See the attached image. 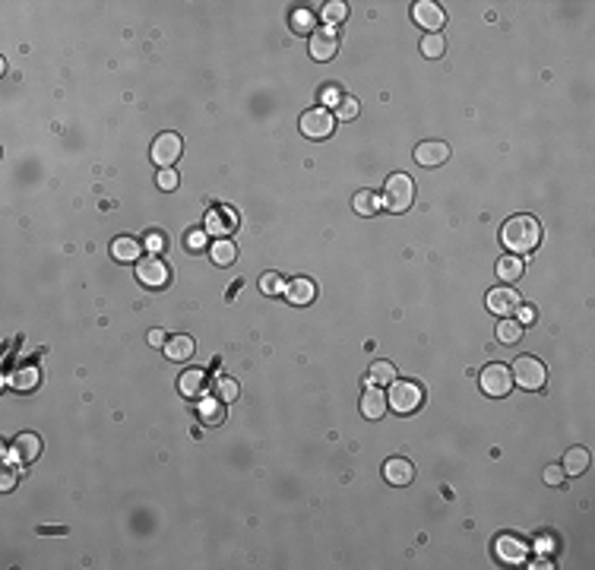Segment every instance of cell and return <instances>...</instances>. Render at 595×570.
Listing matches in <instances>:
<instances>
[{"label": "cell", "mask_w": 595, "mask_h": 570, "mask_svg": "<svg viewBox=\"0 0 595 570\" xmlns=\"http://www.w3.org/2000/svg\"><path fill=\"white\" fill-rule=\"evenodd\" d=\"M501 241L510 247L513 254H529L539 247L541 241V225L532 216H513L504 222L501 229Z\"/></svg>", "instance_id": "obj_1"}, {"label": "cell", "mask_w": 595, "mask_h": 570, "mask_svg": "<svg viewBox=\"0 0 595 570\" xmlns=\"http://www.w3.org/2000/svg\"><path fill=\"white\" fill-rule=\"evenodd\" d=\"M424 403V386L415 384V380H399L396 377L389 384V393H386V406H393L399 415H412L418 412Z\"/></svg>", "instance_id": "obj_2"}, {"label": "cell", "mask_w": 595, "mask_h": 570, "mask_svg": "<svg viewBox=\"0 0 595 570\" xmlns=\"http://www.w3.org/2000/svg\"><path fill=\"white\" fill-rule=\"evenodd\" d=\"M415 200V181L409 174H393L384 187V203L389 213H406Z\"/></svg>", "instance_id": "obj_3"}, {"label": "cell", "mask_w": 595, "mask_h": 570, "mask_svg": "<svg viewBox=\"0 0 595 570\" xmlns=\"http://www.w3.org/2000/svg\"><path fill=\"white\" fill-rule=\"evenodd\" d=\"M510 374H513V380H516L519 386H523V390H541V386H545V380H548V368L539 361V358L523 355V358H516V361H513Z\"/></svg>", "instance_id": "obj_4"}, {"label": "cell", "mask_w": 595, "mask_h": 570, "mask_svg": "<svg viewBox=\"0 0 595 570\" xmlns=\"http://www.w3.org/2000/svg\"><path fill=\"white\" fill-rule=\"evenodd\" d=\"M136 279L146 285V289H165L171 282V266L159 257V254H149V257L136 260Z\"/></svg>", "instance_id": "obj_5"}, {"label": "cell", "mask_w": 595, "mask_h": 570, "mask_svg": "<svg viewBox=\"0 0 595 570\" xmlns=\"http://www.w3.org/2000/svg\"><path fill=\"white\" fill-rule=\"evenodd\" d=\"M333 111H326V108H311V111L301 114V134L311 136V140H326L329 134H333Z\"/></svg>", "instance_id": "obj_6"}, {"label": "cell", "mask_w": 595, "mask_h": 570, "mask_svg": "<svg viewBox=\"0 0 595 570\" xmlns=\"http://www.w3.org/2000/svg\"><path fill=\"white\" fill-rule=\"evenodd\" d=\"M481 390L488 393V396H506V393L513 390V374L506 364H488V368L481 371Z\"/></svg>", "instance_id": "obj_7"}, {"label": "cell", "mask_w": 595, "mask_h": 570, "mask_svg": "<svg viewBox=\"0 0 595 570\" xmlns=\"http://www.w3.org/2000/svg\"><path fill=\"white\" fill-rule=\"evenodd\" d=\"M412 19L424 29V35H428V32H440V29H444L446 13H444L440 4H434V0H418V4L412 6Z\"/></svg>", "instance_id": "obj_8"}, {"label": "cell", "mask_w": 595, "mask_h": 570, "mask_svg": "<svg viewBox=\"0 0 595 570\" xmlns=\"http://www.w3.org/2000/svg\"><path fill=\"white\" fill-rule=\"evenodd\" d=\"M181 149H184V143L178 134H159L156 140H152V162L161 168H171L181 159Z\"/></svg>", "instance_id": "obj_9"}, {"label": "cell", "mask_w": 595, "mask_h": 570, "mask_svg": "<svg viewBox=\"0 0 595 570\" xmlns=\"http://www.w3.org/2000/svg\"><path fill=\"white\" fill-rule=\"evenodd\" d=\"M234 229H238V213L234 209L219 206L206 213V235H216V241L225 235H234Z\"/></svg>", "instance_id": "obj_10"}, {"label": "cell", "mask_w": 595, "mask_h": 570, "mask_svg": "<svg viewBox=\"0 0 595 570\" xmlns=\"http://www.w3.org/2000/svg\"><path fill=\"white\" fill-rule=\"evenodd\" d=\"M516 308H519V291L516 289H510V285H497V289L488 291V311H494L497 317H510Z\"/></svg>", "instance_id": "obj_11"}, {"label": "cell", "mask_w": 595, "mask_h": 570, "mask_svg": "<svg viewBox=\"0 0 595 570\" xmlns=\"http://www.w3.org/2000/svg\"><path fill=\"white\" fill-rule=\"evenodd\" d=\"M450 159V146L444 140H424L415 146V162L424 165V168H437Z\"/></svg>", "instance_id": "obj_12"}, {"label": "cell", "mask_w": 595, "mask_h": 570, "mask_svg": "<svg viewBox=\"0 0 595 570\" xmlns=\"http://www.w3.org/2000/svg\"><path fill=\"white\" fill-rule=\"evenodd\" d=\"M336 51H339V35L333 32V29H317V32L311 35V57L314 61H333Z\"/></svg>", "instance_id": "obj_13"}, {"label": "cell", "mask_w": 595, "mask_h": 570, "mask_svg": "<svg viewBox=\"0 0 595 570\" xmlns=\"http://www.w3.org/2000/svg\"><path fill=\"white\" fill-rule=\"evenodd\" d=\"M494 551H497V558H501L504 564H523L526 554H529V545L523 542V539H516V536H501V539H497V545H494Z\"/></svg>", "instance_id": "obj_14"}, {"label": "cell", "mask_w": 595, "mask_h": 570, "mask_svg": "<svg viewBox=\"0 0 595 570\" xmlns=\"http://www.w3.org/2000/svg\"><path fill=\"white\" fill-rule=\"evenodd\" d=\"M384 475H386L389 485L406 488V485H412V479H415V466L409 463L406 456H393L384 463Z\"/></svg>", "instance_id": "obj_15"}, {"label": "cell", "mask_w": 595, "mask_h": 570, "mask_svg": "<svg viewBox=\"0 0 595 570\" xmlns=\"http://www.w3.org/2000/svg\"><path fill=\"white\" fill-rule=\"evenodd\" d=\"M194 352H196V342H194V336H187V333H178L165 342V355L171 358V361H190Z\"/></svg>", "instance_id": "obj_16"}, {"label": "cell", "mask_w": 595, "mask_h": 570, "mask_svg": "<svg viewBox=\"0 0 595 570\" xmlns=\"http://www.w3.org/2000/svg\"><path fill=\"white\" fill-rule=\"evenodd\" d=\"M13 456H16L19 463H35V459L41 456V437L39 434H19L16 441H13Z\"/></svg>", "instance_id": "obj_17"}, {"label": "cell", "mask_w": 595, "mask_h": 570, "mask_svg": "<svg viewBox=\"0 0 595 570\" xmlns=\"http://www.w3.org/2000/svg\"><path fill=\"white\" fill-rule=\"evenodd\" d=\"M314 295H317V285L311 279H304V276H298V279H291L285 285V298H289L291 304H311Z\"/></svg>", "instance_id": "obj_18"}, {"label": "cell", "mask_w": 595, "mask_h": 570, "mask_svg": "<svg viewBox=\"0 0 595 570\" xmlns=\"http://www.w3.org/2000/svg\"><path fill=\"white\" fill-rule=\"evenodd\" d=\"M111 257L121 260V263H136L139 257H143V244H139L136 238H130V235H121L111 244Z\"/></svg>", "instance_id": "obj_19"}, {"label": "cell", "mask_w": 595, "mask_h": 570, "mask_svg": "<svg viewBox=\"0 0 595 570\" xmlns=\"http://www.w3.org/2000/svg\"><path fill=\"white\" fill-rule=\"evenodd\" d=\"M384 412H386V393H380L377 386L364 390V396H361V415H364V419L377 421Z\"/></svg>", "instance_id": "obj_20"}, {"label": "cell", "mask_w": 595, "mask_h": 570, "mask_svg": "<svg viewBox=\"0 0 595 570\" xmlns=\"http://www.w3.org/2000/svg\"><path fill=\"white\" fill-rule=\"evenodd\" d=\"M523 273H526V260L516 257V254H506V257L497 260V276H501L504 282H516Z\"/></svg>", "instance_id": "obj_21"}, {"label": "cell", "mask_w": 595, "mask_h": 570, "mask_svg": "<svg viewBox=\"0 0 595 570\" xmlns=\"http://www.w3.org/2000/svg\"><path fill=\"white\" fill-rule=\"evenodd\" d=\"M564 475H583L589 469V450L586 447H573L567 450V456H564Z\"/></svg>", "instance_id": "obj_22"}, {"label": "cell", "mask_w": 595, "mask_h": 570, "mask_svg": "<svg viewBox=\"0 0 595 570\" xmlns=\"http://www.w3.org/2000/svg\"><path fill=\"white\" fill-rule=\"evenodd\" d=\"M351 206H355L358 216H374L380 209V196L374 194V190H358V194L351 196Z\"/></svg>", "instance_id": "obj_23"}, {"label": "cell", "mask_w": 595, "mask_h": 570, "mask_svg": "<svg viewBox=\"0 0 595 570\" xmlns=\"http://www.w3.org/2000/svg\"><path fill=\"white\" fill-rule=\"evenodd\" d=\"M209 254H212V263H216V266H231L234 257H238V247H234L229 238H219Z\"/></svg>", "instance_id": "obj_24"}, {"label": "cell", "mask_w": 595, "mask_h": 570, "mask_svg": "<svg viewBox=\"0 0 595 570\" xmlns=\"http://www.w3.org/2000/svg\"><path fill=\"white\" fill-rule=\"evenodd\" d=\"M200 421H203V425H222V421H225L222 399H203V403H200Z\"/></svg>", "instance_id": "obj_25"}, {"label": "cell", "mask_w": 595, "mask_h": 570, "mask_svg": "<svg viewBox=\"0 0 595 570\" xmlns=\"http://www.w3.org/2000/svg\"><path fill=\"white\" fill-rule=\"evenodd\" d=\"M393 380H396L393 361H374V364H371V377H367V384H374V386H389Z\"/></svg>", "instance_id": "obj_26"}, {"label": "cell", "mask_w": 595, "mask_h": 570, "mask_svg": "<svg viewBox=\"0 0 595 570\" xmlns=\"http://www.w3.org/2000/svg\"><path fill=\"white\" fill-rule=\"evenodd\" d=\"M444 51H446V39L440 32H428L421 39V54L424 57H431V61H437V57H444Z\"/></svg>", "instance_id": "obj_27"}, {"label": "cell", "mask_w": 595, "mask_h": 570, "mask_svg": "<svg viewBox=\"0 0 595 570\" xmlns=\"http://www.w3.org/2000/svg\"><path fill=\"white\" fill-rule=\"evenodd\" d=\"M203 384H206V374H203V371H187V374L181 377V393L194 399L203 393Z\"/></svg>", "instance_id": "obj_28"}, {"label": "cell", "mask_w": 595, "mask_h": 570, "mask_svg": "<svg viewBox=\"0 0 595 570\" xmlns=\"http://www.w3.org/2000/svg\"><path fill=\"white\" fill-rule=\"evenodd\" d=\"M519 336H523V326H519V320L501 317V326H497V339L506 342V346H513V342H519Z\"/></svg>", "instance_id": "obj_29"}, {"label": "cell", "mask_w": 595, "mask_h": 570, "mask_svg": "<svg viewBox=\"0 0 595 570\" xmlns=\"http://www.w3.org/2000/svg\"><path fill=\"white\" fill-rule=\"evenodd\" d=\"M10 384L16 386V390H23V393L35 390V386H39V371H35V368H19L16 374H13Z\"/></svg>", "instance_id": "obj_30"}, {"label": "cell", "mask_w": 595, "mask_h": 570, "mask_svg": "<svg viewBox=\"0 0 595 570\" xmlns=\"http://www.w3.org/2000/svg\"><path fill=\"white\" fill-rule=\"evenodd\" d=\"M238 384H234L231 377H219L216 380V399H222V403H234L238 399Z\"/></svg>", "instance_id": "obj_31"}, {"label": "cell", "mask_w": 595, "mask_h": 570, "mask_svg": "<svg viewBox=\"0 0 595 570\" xmlns=\"http://www.w3.org/2000/svg\"><path fill=\"white\" fill-rule=\"evenodd\" d=\"M285 285H289V282H285L279 273H263L260 276V291H263V295H279V291H285Z\"/></svg>", "instance_id": "obj_32"}, {"label": "cell", "mask_w": 595, "mask_h": 570, "mask_svg": "<svg viewBox=\"0 0 595 570\" xmlns=\"http://www.w3.org/2000/svg\"><path fill=\"white\" fill-rule=\"evenodd\" d=\"M291 26H295V32H317V16H314L311 10H298L295 16H291Z\"/></svg>", "instance_id": "obj_33"}, {"label": "cell", "mask_w": 595, "mask_h": 570, "mask_svg": "<svg viewBox=\"0 0 595 570\" xmlns=\"http://www.w3.org/2000/svg\"><path fill=\"white\" fill-rule=\"evenodd\" d=\"M336 118H342V121H355L358 118V101L351 99H339V105H336Z\"/></svg>", "instance_id": "obj_34"}, {"label": "cell", "mask_w": 595, "mask_h": 570, "mask_svg": "<svg viewBox=\"0 0 595 570\" xmlns=\"http://www.w3.org/2000/svg\"><path fill=\"white\" fill-rule=\"evenodd\" d=\"M345 4H339V0H333V4H326L323 6V19H326V23H342L345 19Z\"/></svg>", "instance_id": "obj_35"}, {"label": "cell", "mask_w": 595, "mask_h": 570, "mask_svg": "<svg viewBox=\"0 0 595 570\" xmlns=\"http://www.w3.org/2000/svg\"><path fill=\"white\" fill-rule=\"evenodd\" d=\"M159 187L161 190H174V187H178V174H174V168H161V171H159Z\"/></svg>", "instance_id": "obj_36"}, {"label": "cell", "mask_w": 595, "mask_h": 570, "mask_svg": "<svg viewBox=\"0 0 595 570\" xmlns=\"http://www.w3.org/2000/svg\"><path fill=\"white\" fill-rule=\"evenodd\" d=\"M545 481L551 488H561L564 485V466H548L545 469Z\"/></svg>", "instance_id": "obj_37"}, {"label": "cell", "mask_w": 595, "mask_h": 570, "mask_svg": "<svg viewBox=\"0 0 595 570\" xmlns=\"http://www.w3.org/2000/svg\"><path fill=\"white\" fill-rule=\"evenodd\" d=\"M519 311V326H532L535 324V308L526 304V308H516Z\"/></svg>", "instance_id": "obj_38"}, {"label": "cell", "mask_w": 595, "mask_h": 570, "mask_svg": "<svg viewBox=\"0 0 595 570\" xmlns=\"http://www.w3.org/2000/svg\"><path fill=\"white\" fill-rule=\"evenodd\" d=\"M165 342H168V333L165 330H149V346L165 349Z\"/></svg>", "instance_id": "obj_39"}, {"label": "cell", "mask_w": 595, "mask_h": 570, "mask_svg": "<svg viewBox=\"0 0 595 570\" xmlns=\"http://www.w3.org/2000/svg\"><path fill=\"white\" fill-rule=\"evenodd\" d=\"M203 244H206V238H203V231H194V235L187 238V247H190V251H200Z\"/></svg>", "instance_id": "obj_40"}, {"label": "cell", "mask_w": 595, "mask_h": 570, "mask_svg": "<svg viewBox=\"0 0 595 570\" xmlns=\"http://www.w3.org/2000/svg\"><path fill=\"white\" fill-rule=\"evenodd\" d=\"M13 481H16V472H13L10 466H6V469H4V479H0V488H4V491H10Z\"/></svg>", "instance_id": "obj_41"}, {"label": "cell", "mask_w": 595, "mask_h": 570, "mask_svg": "<svg viewBox=\"0 0 595 570\" xmlns=\"http://www.w3.org/2000/svg\"><path fill=\"white\" fill-rule=\"evenodd\" d=\"M149 247H152V251H159V247H161V238H159V235H152V238H149Z\"/></svg>", "instance_id": "obj_42"}]
</instances>
